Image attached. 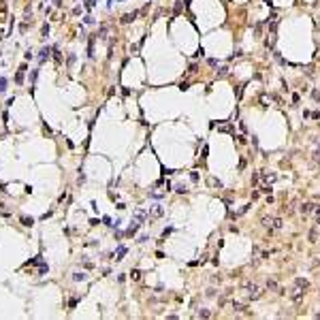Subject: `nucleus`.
Returning a JSON list of instances; mask_svg holds the SVG:
<instances>
[{
  "mask_svg": "<svg viewBox=\"0 0 320 320\" xmlns=\"http://www.w3.org/2000/svg\"><path fill=\"white\" fill-rule=\"evenodd\" d=\"M22 224H24V226H32L34 220H32V218H28V216H22Z\"/></svg>",
  "mask_w": 320,
  "mask_h": 320,
  "instance_id": "nucleus-4",
  "label": "nucleus"
},
{
  "mask_svg": "<svg viewBox=\"0 0 320 320\" xmlns=\"http://www.w3.org/2000/svg\"><path fill=\"white\" fill-rule=\"evenodd\" d=\"M94 2H96V0H88V2H86V6H88V9H92V6H94Z\"/></svg>",
  "mask_w": 320,
  "mask_h": 320,
  "instance_id": "nucleus-14",
  "label": "nucleus"
},
{
  "mask_svg": "<svg viewBox=\"0 0 320 320\" xmlns=\"http://www.w3.org/2000/svg\"><path fill=\"white\" fill-rule=\"evenodd\" d=\"M314 207H316V205H312V203H303V207H301V214H312Z\"/></svg>",
  "mask_w": 320,
  "mask_h": 320,
  "instance_id": "nucleus-2",
  "label": "nucleus"
},
{
  "mask_svg": "<svg viewBox=\"0 0 320 320\" xmlns=\"http://www.w3.org/2000/svg\"><path fill=\"white\" fill-rule=\"evenodd\" d=\"M0 92H6V77L0 75Z\"/></svg>",
  "mask_w": 320,
  "mask_h": 320,
  "instance_id": "nucleus-8",
  "label": "nucleus"
},
{
  "mask_svg": "<svg viewBox=\"0 0 320 320\" xmlns=\"http://www.w3.org/2000/svg\"><path fill=\"white\" fill-rule=\"evenodd\" d=\"M134 17H137V13H132V15H124V19H122V22H124V24H128V22H132Z\"/></svg>",
  "mask_w": 320,
  "mask_h": 320,
  "instance_id": "nucleus-11",
  "label": "nucleus"
},
{
  "mask_svg": "<svg viewBox=\"0 0 320 320\" xmlns=\"http://www.w3.org/2000/svg\"><path fill=\"white\" fill-rule=\"evenodd\" d=\"M86 278H88V275H86L83 271H81V273H75V275H73V280H75V282H83Z\"/></svg>",
  "mask_w": 320,
  "mask_h": 320,
  "instance_id": "nucleus-5",
  "label": "nucleus"
},
{
  "mask_svg": "<svg viewBox=\"0 0 320 320\" xmlns=\"http://www.w3.org/2000/svg\"><path fill=\"white\" fill-rule=\"evenodd\" d=\"M262 179H265V181H273V179H275V175H262Z\"/></svg>",
  "mask_w": 320,
  "mask_h": 320,
  "instance_id": "nucleus-13",
  "label": "nucleus"
},
{
  "mask_svg": "<svg viewBox=\"0 0 320 320\" xmlns=\"http://www.w3.org/2000/svg\"><path fill=\"white\" fill-rule=\"evenodd\" d=\"M297 286H299V288H307V286H309V282H307V280H301V278H299V280H297Z\"/></svg>",
  "mask_w": 320,
  "mask_h": 320,
  "instance_id": "nucleus-9",
  "label": "nucleus"
},
{
  "mask_svg": "<svg viewBox=\"0 0 320 320\" xmlns=\"http://www.w3.org/2000/svg\"><path fill=\"white\" fill-rule=\"evenodd\" d=\"M139 226H141V224H134V222H132V226H130V228H128V231H126V235H134L137 231H139Z\"/></svg>",
  "mask_w": 320,
  "mask_h": 320,
  "instance_id": "nucleus-6",
  "label": "nucleus"
},
{
  "mask_svg": "<svg viewBox=\"0 0 320 320\" xmlns=\"http://www.w3.org/2000/svg\"><path fill=\"white\" fill-rule=\"evenodd\" d=\"M139 278H141V271L134 269V271H132V280H139Z\"/></svg>",
  "mask_w": 320,
  "mask_h": 320,
  "instance_id": "nucleus-12",
  "label": "nucleus"
},
{
  "mask_svg": "<svg viewBox=\"0 0 320 320\" xmlns=\"http://www.w3.org/2000/svg\"><path fill=\"white\" fill-rule=\"evenodd\" d=\"M124 254H126V248H124V245H120V248H117V258H115V260H122Z\"/></svg>",
  "mask_w": 320,
  "mask_h": 320,
  "instance_id": "nucleus-7",
  "label": "nucleus"
},
{
  "mask_svg": "<svg viewBox=\"0 0 320 320\" xmlns=\"http://www.w3.org/2000/svg\"><path fill=\"white\" fill-rule=\"evenodd\" d=\"M24 70H26V64H24V66L19 68V73L15 75V83H22V81H24Z\"/></svg>",
  "mask_w": 320,
  "mask_h": 320,
  "instance_id": "nucleus-3",
  "label": "nucleus"
},
{
  "mask_svg": "<svg viewBox=\"0 0 320 320\" xmlns=\"http://www.w3.org/2000/svg\"><path fill=\"white\" fill-rule=\"evenodd\" d=\"M265 222V226L267 228H271V231H278V228H282V218H267V220H262Z\"/></svg>",
  "mask_w": 320,
  "mask_h": 320,
  "instance_id": "nucleus-1",
  "label": "nucleus"
},
{
  "mask_svg": "<svg viewBox=\"0 0 320 320\" xmlns=\"http://www.w3.org/2000/svg\"><path fill=\"white\" fill-rule=\"evenodd\" d=\"M49 51H51L49 47H43V51H41V56H39V58H41V60H45V58H49Z\"/></svg>",
  "mask_w": 320,
  "mask_h": 320,
  "instance_id": "nucleus-10",
  "label": "nucleus"
},
{
  "mask_svg": "<svg viewBox=\"0 0 320 320\" xmlns=\"http://www.w3.org/2000/svg\"><path fill=\"white\" fill-rule=\"evenodd\" d=\"M316 216H318V220H320V209H316Z\"/></svg>",
  "mask_w": 320,
  "mask_h": 320,
  "instance_id": "nucleus-15",
  "label": "nucleus"
}]
</instances>
